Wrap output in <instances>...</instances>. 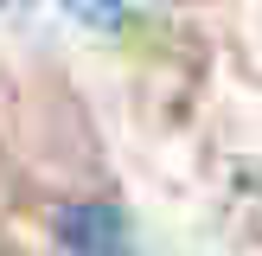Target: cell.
<instances>
[{"instance_id":"1","label":"cell","mask_w":262,"mask_h":256,"mask_svg":"<svg viewBox=\"0 0 262 256\" xmlns=\"http://www.w3.org/2000/svg\"><path fill=\"white\" fill-rule=\"evenodd\" d=\"M58 256H135L122 211L109 199H71L58 211Z\"/></svg>"},{"instance_id":"3","label":"cell","mask_w":262,"mask_h":256,"mask_svg":"<svg viewBox=\"0 0 262 256\" xmlns=\"http://www.w3.org/2000/svg\"><path fill=\"white\" fill-rule=\"evenodd\" d=\"M0 7H7V0H0Z\"/></svg>"},{"instance_id":"2","label":"cell","mask_w":262,"mask_h":256,"mask_svg":"<svg viewBox=\"0 0 262 256\" xmlns=\"http://www.w3.org/2000/svg\"><path fill=\"white\" fill-rule=\"evenodd\" d=\"M71 19H90V26H122V7L115 0H64Z\"/></svg>"}]
</instances>
